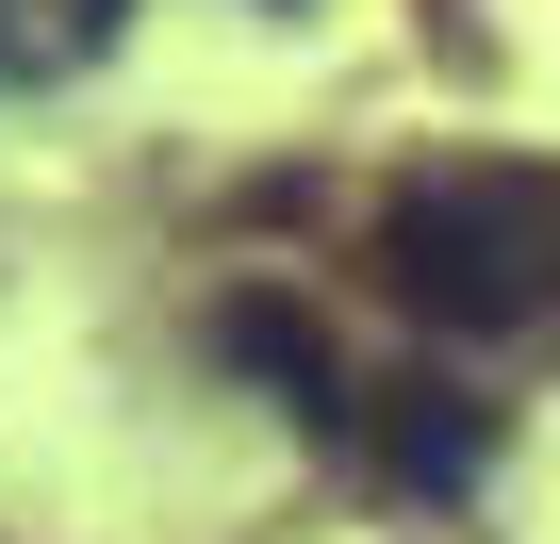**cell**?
<instances>
[{
    "label": "cell",
    "mask_w": 560,
    "mask_h": 544,
    "mask_svg": "<svg viewBox=\"0 0 560 544\" xmlns=\"http://www.w3.org/2000/svg\"><path fill=\"white\" fill-rule=\"evenodd\" d=\"M363 264L445 331V347H511L560 314V182L544 165H429L380 198Z\"/></svg>",
    "instance_id": "obj_1"
},
{
    "label": "cell",
    "mask_w": 560,
    "mask_h": 544,
    "mask_svg": "<svg viewBox=\"0 0 560 544\" xmlns=\"http://www.w3.org/2000/svg\"><path fill=\"white\" fill-rule=\"evenodd\" d=\"M363 445H380V478L396 495H478L494 478V396H462V380H380V413H363Z\"/></svg>",
    "instance_id": "obj_2"
},
{
    "label": "cell",
    "mask_w": 560,
    "mask_h": 544,
    "mask_svg": "<svg viewBox=\"0 0 560 544\" xmlns=\"http://www.w3.org/2000/svg\"><path fill=\"white\" fill-rule=\"evenodd\" d=\"M214 347L264 380V413H298V429H347V413H363V396H347V363H330V331H314L298 298H231V314H214Z\"/></svg>",
    "instance_id": "obj_3"
},
{
    "label": "cell",
    "mask_w": 560,
    "mask_h": 544,
    "mask_svg": "<svg viewBox=\"0 0 560 544\" xmlns=\"http://www.w3.org/2000/svg\"><path fill=\"white\" fill-rule=\"evenodd\" d=\"M116 34H132V0H0V100H34V83H83Z\"/></svg>",
    "instance_id": "obj_4"
},
{
    "label": "cell",
    "mask_w": 560,
    "mask_h": 544,
    "mask_svg": "<svg viewBox=\"0 0 560 544\" xmlns=\"http://www.w3.org/2000/svg\"><path fill=\"white\" fill-rule=\"evenodd\" d=\"M264 18H298V0H264Z\"/></svg>",
    "instance_id": "obj_5"
}]
</instances>
